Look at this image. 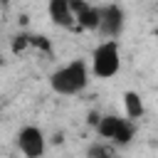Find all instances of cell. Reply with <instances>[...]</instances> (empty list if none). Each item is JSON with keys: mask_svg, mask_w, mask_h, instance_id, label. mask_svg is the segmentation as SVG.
I'll return each instance as SVG.
<instances>
[{"mask_svg": "<svg viewBox=\"0 0 158 158\" xmlns=\"http://www.w3.org/2000/svg\"><path fill=\"white\" fill-rule=\"evenodd\" d=\"M89 84V69L81 59H74L64 67H59L57 72H52L49 77V86L52 91L57 94H64V96H72V94H79L84 91Z\"/></svg>", "mask_w": 158, "mask_h": 158, "instance_id": "6da1fadb", "label": "cell"}, {"mask_svg": "<svg viewBox=\"0 0 158 158\" xmlns=\"http://www.w3.org/2000/svg\"><path fill=\"white\" fill-rule=\"evenodd\" d=\"M121 67V54H118V42L116 40H106L101 42L94 54H91V72L99 79H111Z\"/></svg>", "mask_w": 158, "mask_h": 158, "instance_id": "7a4b0ae2", "label": "cell"}, {"mask_svg": "<svg viewBox=\"0 0 158 158\" xmlns=\"http://www.w3.org/2000/svg\"><path fill=\"white\" fill-rule=\"evenodd\" d=\"M96 131H99L101 138H109V141L116 143V146L131 143V138H133V133H136L133 121H131V118H118V116H99Z\"/></svg>", "mask_w": 158, "mask_h": 158, "instance_id": "3957f363", "label": "cell"}, {"mask_svg": "<svg viewBox=\"0 0 158 158\" xmlns=\"http://www.w3.org/2000/svg\"><path fill=\"white\" fill-rule=\"evenodd\" d=\"M15 143L25 158H42L44 153V133L37 126H22L15 136Z\"/></svg>", "mask_w": 158, "mask_h": 158, "instance_id": "277c9868", "label": "cell"}, {"mask_svg": "<svg viewBox=\"0 0 158 158\" xmlns=\"http://www.w3.org/2000/svg\"><path fill=\"white\" fill-rule=\"evenodd\" d=\"M123 22H126V15L118 5H104L99 7V22H96V30L109 37V40H116L121 32H123Z\"/></svg>", "mask_w": 158, "mask_h": 158, "instance_id": "5b68a950", "label": "cell"}, {"mask_svg": "<svg viewBox=\"0 0 158 158\" xmlns=\"http://www.w3.org/2000/svg\"><path fill=\"white\" fill-rule=\"evenodd\" d=\"M69 7H72V15H74V22L77 27H84V30H96V22H99V7L84 2V0H69Z\"/></svg>", "mask_w": 158, "mask_h": 158, "instance_id": "8992f818", "label": "cell"}, {"mask_svg": "<svg viewBox=\"0 0 158 158\" xmlns=\"http://www.w3.org/2000/svg\"><path fill=\"white\" fill-rule=\"evenodd\" d=\"M49 17L59 27H69V30L77 27L74 15H72V7H69V0H49Z\"/></svg>", "mask_w": 158, "mask_h": 158, "instance_id": "52a82bcc", "label": "cell"}, {"mask_svg": "<svg viewBox=\"0 0 158 158\" xmlns=\"http://www.w3.org/2000/svg\"><path fill=\"white\" fill-rule=\"evenodd\" d=\"M123 106H126V116L131 118V121H136V118H141L143 116V99L138 96V91H126L123 94Z\"/></svg>", "mask_w": 158, "mask_h": 158, "instance_id": "ba28073f", "label": "cell"}, {"mask_svg": "<svg viewBox=\"0 0 158 158\" xmlns=\"http://www.w3.org/2000/svg\"><path fill=\"white\" fill-rule=\"evenodd\" d=\"M89 158H114V148L104 143H91L89 146Z\"/></svg>", "mask_w": 158, "mask_h": 158, "instance_id": "9c48e42d", "label": "cell"}]
</instances>
